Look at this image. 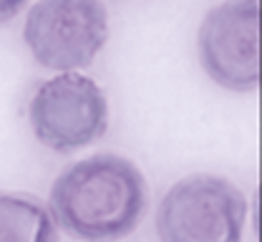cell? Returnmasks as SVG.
<instances>
[{"label":"cell","instance_id":"cell-5","mask_svg":"<svg viewBox=\"0 0 262 242\" xmlns=\"http://www.w3.org/2000/svg\"><path fill=\"white\" fill-rule=\"evenodd\" d=\"M196 53L204 73L234 94L260 86V0H222L196 33Z\"/></svg>","mask_w":262,"mask_h":242},{"label":"cell","instance_id":"cell-4","mask_svg":"<svg viewBox=\"0 0 262 242\" xmlns=\"http://www.w3.org/2000/svg\"><path fill=\"white\" fill-rule=\"evenodd\" d=\"M23 40L38 66L58 73L81 71L108 40V10L103 0H35Z\"/></svg>","mask_w":262,"mask_h":242},{"label":"cell","instance_id":"cell-2","mask_svg":"<svg viewBox=\"0 0 262 242\" xmlns=\"http://www.w3.org/2000/svg\"><path fill=\"white\" fill-rule=\"evenodd\" d=\"M247 222L245 192L217 174L174 182L157 207L159 242H242Z\"/></svg>","mask_w":262,"mask_h":242},{"label":"cell","instance_id":"cell-7","mask_svg":"<svg viewBox=\"0 0 262 242\" xmlns=\"http://www.w3.org/2000/svg\"><path fill=\"white\" fill-rule=\"evenodd\" d=\"M26 3L28 0H0V23H8L10 18H15Z\"/></svg>","mask_w":262,"mask_h":242},{"label":"cell","instance_id":"cell-1","mask_svg":"<svg viewBox=\"0 0 262 242\" xmlns=\"http://www.w3.org/2000/svg\"><path fill=\"white\" fill-rule=\"evenodd\" d=\"M56 225L83 242L129 237L146 212V179L119 154H94L56 177L48 194Z\"/></svg>","mask_w":262,"mask_h":242},{"label":"cell","instance_id":"cell-3","mask_svg":"<svg viewBox=\"0 0 262 242\" xmlns=\"http://www.w3.org/2000/svg\"><path fill=\"white\" fill-rule=\"evenodd\" d=\"M28 124L38 144L71 154L108 131V99L91 76L68 71L38 83L28 101Z\"/></svg>","mask_w":262,"mask_h":242},{"label":"cell","instance_id":"cell-6","mask_svg":"<svg viewBox=\"0 0 262 242\" xmlns=\"http://www.w3.org/2000/svg\"><path fill=\"white\" fill-rule=\"evenodd\" d=\"M0 242H58L48 205L31 194L0 192Z\"/></svg>","mask_w":262,"mask_h":242}]
</instances>
